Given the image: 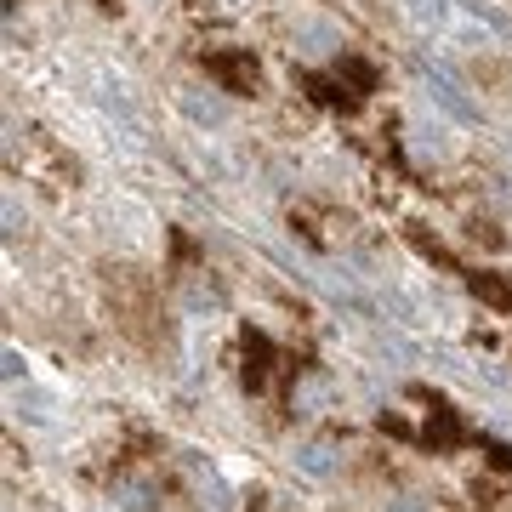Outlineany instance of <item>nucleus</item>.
I'll return each mask as SVG.
<instances>
[{"instance_id":"7","label":"nucleus","mask_w":512,"mask_h":512,"mask_svg":"<svg viewBox=\"0 0 512 512\" xmlns=\"http://www.w3.org/2000/svg\"><path fill=\"white\" fill-rule=\"evenodd\" d=\"M330 74H336V80H342L353 97H370V92H376V69H370L365 57H353V52L336 57V63H330Z\"/></svg>"},{"instance_id":"2","label":"nucleus","mask_w":512,"mask_h":512,"mask_svg":"<svg viewBox=\"0 0 512 512\" xmlns=\"http://www.w3.org/2000/svg\"><path fill=\"white\" fill-rule=\"evenodd\" d=\"M410 399L427 410V421H421V450H433V456H456V450L478 444V433L467 427V416H461L444 393H433V387L416 382V387H410Z\"/></svg>"},{"instance_id":"3","label":"nucleus","mask_w":512,"mask_h":512,"mask_svg":"<svg viewBox=\"0 0 512 512\" xmlns=\"http://www.w3.org/2000/svg\"><path fill=\"white\" fill-rule=\"evenodd\" d=\"M239 382L251 387V393H268L274 382H285V359H279L274 342L256 325L239 330Z\"/></svg>"},{"instance_id":"1","label":"nucleus","mask_w":512,"mask_h":512,"mask_svg":"<svg viewBox=\"0 0 512 512\" xmlns=\"http://www.w3.org/2000/svg\"><path fill=\"white\" fill-rule=\"evenodd\" d=\"M97 285H103V308H109L114 330H120L137 353L165 359L177 336H171V319H165V302H160L154 274H148V268H137V262H103Z\"/></svg>"},{"instance_id":"13","label":"nucleus","mask_w":512,"mask_h":512,"mask_svg":"<svg viewBox=\"0 0 512 512\" xmlns=\"http://www.w3.org/2000/svg\"><path fill=\"white\" fill-rule=\"evenodd\" d=\"M376 427H382L387 439H404V444H421V433H416V427H410V421H404V416H387V410H382V416H376Z\"/></svg>"},{"instance_id":"14","label":"nucleus","mask_w":512,"mask_h":512,"mask_svg":"<svg viewBox=\"0 0 512 512\" xmlns=\"http://www.w3.org/2000/svg\"><path fill=\"white\" fill-rule=\"evenodd\" d=\"M467 234H473V239H484V245H490V251H495V245H507V234H501V228H495V222H473V228H467Z\"/></svg>"},{"instance_id":"8","label":"nucleus","mask_w":512,"mask_h":512,"mask_svg":"<svg viewBox=\"0 0 512 512\" xmlns=\"http://www.w3.org/2000/svg\"><path fill=\"white\" fill-rule=\"evenodd\" d=\"M404 239H410V245H416V251L427 256V262H439L444 274H461V262H456V256H450V251H444V245H439V239H433V234H427L421 222H410V228H404Z\"/></svg>"},{"instance_id":"11","label":"nucleus","mask_w":512,"mask_h":512,"mask_svg":"<svg viewBox=\"0 0 512 512\" xmlns=\"http://www.w3.org/2000/svg\"><path fill=\"white\" fill-rule=\"evenodd\" d=\"M473 80H484V86H495V92H512V69L507 63H490V57L473 63Z\"/></svg>"},{"instance_id":"6","label":"nucleus","mask_w":512,"mask_h":512,"mask_svg":"<svg viewBox=\"0 0 512 512\" xmlns=\"http://www.w3.org/2000/svg\"><path fill=\"white\" fill-rule=\"evenodd\" d=\"M467 291L484 302V308L495 313H512V274H495V268H478V274H467Z\"/></svg>"},{"instance_id":"4","label":"nucleus","mask_w":512,"mask_h":512,"mask_svg":"<svg viewBox=\"0 0 512 512\" xmlns=\"http://www.w3.org/2000/svg\"><path fill=\"white\" fill-rule=\"evenodd\" d=\"M205 74L217 80L228 97H256L262 92V63L239 46H222V52H205Z\"/></svg>"},{"instance_id":"10","label":"nucleus","mask_w":512,"mask_h":512,"mask_svg":"<svg viewBox=\"0 0 512 512\" xmlns=\"http://www.w3.org/2000/svg\"><path fill=\"white\" fill-rule=\"evenodd\" d=\"M478 450H484V461H490V473L512 478V444L490 439V433H478Z\"/></svg>"},{"instance_id":"9","label":"nucleus","mask_w":512,"mask_h":512,"mask_svg":"<svg viewBox=\"0 0 512 512\" xmlns=\"http://www.w3.org/2000/svg\"><path fill=\"white\" fill-rule=\"evenodd\" d=\"M473 501H478V512H512V490H501L490 478H473Z\"/></svg>"},{"instance_id":"5","label":"nucleus","mask_w":512,"mask_h":512,"mask_svg":"<svg viewBox=\"0 0 512 512\" xmlns=\"http://www.w3.org/2000/svg\"><path fill=\"white\" fill-rule=\"evenodd\" d=\"M296 86H302L319 109H336V114H359L365 109V97H353L336 74H296Z\"/></svg>"},{"instance_id":"12","label":"nucleus","mask_w":512,"mask_h":512,"mask_svg":"<svg viewBox=\"0 0 512 512\" xmlns=\"http://www.w3.org/2000/svg\"><path fill=\"white\" fill-rule=\"evenodd\" d=\"M194 268V239L183 228H171V274H188Z\"/></svg>"}]
</instances>
